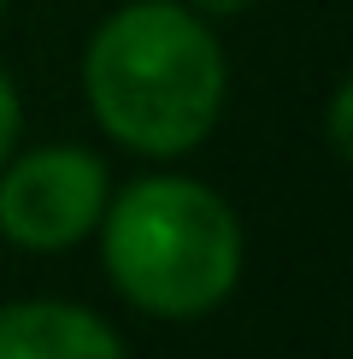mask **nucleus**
<instances>
[{
    "label": "nucleus",
    "instance_id": "nucleus-1",
    "mask_svg": "<svg viewBox=\"0 0 353 359\" xmlns=\"http://www.w3.org/2000/svg\"><path fill=\"white\" fill-rule=\"evenodd\" d=\"M224 83L218 36L171 0H136L112 12L83 59V88L100 130L153 159L188 154L212 136Z\"/></svg>",
    "mask_w": 353,
    "mask_h": 359
},
{
    "label": "nucleus",
    "instance_id": "nucleus-2",
    "mask_svg": "<svg viewBox=\"0 0 353 359\" xmlns=\"http://www.w3.org/2000/svg\"><path fill=\"white\" fill-rule=\"evenodd\" d=\"M106 277L153 318H200L242 277V224L230 201L188 177H141L100 212Z\"/></svg>",
    "mask_w": 353,
    "mask_h": 359
},
{
    "label": "nucleus",
    "instance_id": "nucleus-3",
    "mask_svg": "<svg viewBox=\"0 0 353 359\" xmlns=\"http://www.w3.org/2000/svg\"><path fill=\"white\" fill-rule=\"evenodd\" d=\"M106 201V165L88 147H36L0 177V236L29 253H59L95 230Z\"/></svg>",
    "mask_w": 353,
    "mask_h": 359
},
{
    "label": "nucleus",
    "instance_id": "nucleus-4",
    "mask_svg": "<svg viewBox=\"0 0 353 359\" xmlns=\"http://www.w3.org/2000/svg\"><path fill=\"white\" fill-rule=\"evenodd\" d=\"M0 359H124V341L88 306L18 301L0 306Z\"/></svg>",
    "mask_w": 353,
    "mask_h": 359
},
{
    "label": "nucleus",
    "instance_id": "nucleus-5",
    "mask_svg": "<svg viewBox=\"0 0 353 359\" xmlns=\"http://www.w3.org/2000/svg\"><path fill=\"white\" fill-rule=\"evenodd\" d=\"M12 142H18V88L0 71V165L12 159Z\"/></svg>",
    "mask_w": 353,
    "mask_h": 359
},
{
    "label": "nucleus",
    "instance_id": "nucleus-6",
    "mask_svg": "<svg viewBox=\"0 0 353 359\" xmlns=\"http://www.w3.org/2000/svg\"><path fill=\"white\" fill-rule=\"evenodd\" d=\"M347 107H353V95H347V83L335 88V100H330V142H335V154H353V136H347Z\"/></svg>",
    "mask_w": 353,
    "mask_h": 359
},
{
    "label": "nucleus",
    "instance_id": "nucleus-7",
    "mask_svg": "<svg viewBox=\"0 0 353 359\" xmlns=\"http://www.w3.org/2000/svg\"><path fill=\"white\" fill-rule=\"evenodd\" d=\"M188 6H195V12H212V18H218V12H242V6H254V0H188Z\"/></svg>",
    "mask_w": 353,
    "mask_h": 359
},
{
    "label": "nucleus",
    "instance_id": "nucleus-8",
    "mask_svg": "<svg viewBox=\"0 0 353 359\" xmlns=\"http://www.w3.org/2000/svg\"><path fill=\"white\" fill-rule=\"evenodd\" d=\"M0 12H6V0H0Z\"/></svg>",
    "mask_w": 353,
    "mask_h": 359
}]
</instances>
